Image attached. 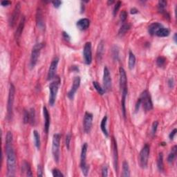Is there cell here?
<instances>
[{"label": "cell", "mask_w": 177, "mask_h": 177, "mask_svg": "<svg viewBox=\"0 0 177 177\" xmlns=\"http://www.w3.org/2000/svg\"><path fill=\"white\" fill-rule=\"evenodd\" d=\"M83 56L85 64L87 65L90 64L92 62V43L90 42H87L85 44L83 49Z\"/></svg>", "instance_id": "30bf717a"}, {"label": "cell", "mask_w": 177, "mask_h": 177, "mask_svg": "<svg viewBox=\"0 0 177 177\" xmlns=\"http://www.w3.org/2000/svg\"><path fill=\"white\" fill-rule=\"evenodd\" d=\"M33 137H34V141H35V145L36 146V147H37L38 149H39V148H40V145H41L40 136H39L38 132H37V130H34L33 131Z\"/></svg>", "instance_id": "f546056e"}, {"label": "cell", "mask_w": 177, "mask_h": 177, "mask_svg": "<svg viewBox=\"0 0 177 177\" xmlns=\"http://www.w3.org/2000/svg\"><path fill=\"white\" fill-rule=\"evenodd\" d=\"M138 11L136 9V8H133L131 9V13L132 14H136V13H138Z\"/></svg>", "instance_id": "681fc988"}, {"label": "cell", "mask_w": 177, "mask_h": 177, "mask_svg": "<svg viewBox=\"0 0 177 177\" xmlns=\"http://www.w3.org/2000/svg\"><path fill=\"white\" fill-rule=\"evenodd\" d=\"M174 39L175 42H176V33L174 34Z\"/></svg>", "instance_id": "f907efd6"}, {"label": "cell", "mask_w": 177, "mask_h": 177, "mask_svg": "<svg viewBox=\"0 0 177 177\" xmlns=\"http://www.w3.org/2000/svg\"><path fill=\"white\" fill-rule=\"evenodd\" d=\"M111 147H112L113 152V167L116 172H118V146L117 142L114 137L112 138V142H111Z\"/></svg>", "instance_id": "5bb4252c"}, {"label": "cell", "mask_w": 177, "mask_h": 177, "mask_svg": "<svg viewBox=\"0 0 177 177\" xmlns=\"http://www.w3.org/2000/svg\"><path fill=\"white\" fill-rule=\"evenodd\" d=\"M170 31L168 28H165V27H162L160 30L156 33V35H157L158 37H168L170 35Z\"/></svg>", "instance_id": "484cf974"}, {"label": "cell", "mask_w": 177, "mask_h": 177, "mask_svg": "<svg viewBox=\"0 0 177 177\" xmlns=\"http://www.w3.org/2000/svg\"><path fill=\"white\" fill-rule=\"evenodd\" d=\"M43 114L44 118V131L46 134H48L50 127V115L46 106L43 107Z\"/></svg>", "instance_id": "ac0fdd59"}, {"label": "cell", "mask_w": 177, "mask_h": 177, "mask_svg": "<svg viewBox=\"0 0 177 177\" xmlns=\"http://www.w3.org/2000/svg\"><path fill=\"white\" fill-rule=\"evenodd\" d=\"M103 86H104V92H109L111 89V78L110 72L107 66L104 68L103 73Z\"/></svg>", "instance_id": "8fae6325"}, {"label": "cell", "mask_w": 177, "mask_h": 177, "mask_svg": "<svg viewBox=\"0 0 177 177\" xmlns=\"http://www.w3.org/2000/svg\"><path fill=\"white\" fill-rule=\"evenodd\" d=\"M92 122H93V115L92 113L89 112H86L84 116L83 121V127L84 131L85 133L89 134L91 132L92 127Z\"/></svg>", "instance_id": "4fadbf2b"}, {"label": "cell", "mask_w": 177, "mask_h": 177, "mask_svg": "<svg viewBox=\"0 0 177 177\" xmlns=\"http://www.w3.org/2000/svg\"><path fill=\"white\" fill-rule=\"evenodd\" d=\"M11 4V1H1V6H8V5H10Z\"/></svg>", "instance_id": "7dc6e473"}, {"label": "cell", "mask_w": 177, "mask_h": 177, "mask_svg": "<svg viewBox=\"0 0 177 177\" xmlns=\"http://www.w3.org/2000/svg\"><path fill=\"white\" fill-rule=\"evenodd\" d=\"M15 86L13 84L10 85L9 93H8V104H7V119L8 121L11 120L13 117V104H14L15 100Z\"/></svg>", "instance_id": "277c9868"}, {"label": "cell", "mask_w": 177, "mask_h": 177, "mask_svg": "<svg viewBox=\"0 0 177 177\" xmlns=\"http://www.w3.org/2000/svg\"><path fill=\"white\" fill-rule=\"evenodd\" d=\"M138 99L140 100V105L142 106L145 111H150L153 109L152 98H151L150 94L148 91L145 90L144 92H142Z\"/></svg>", "instance_id": "5b68a950"}, {"label": "cell", "mask_w": 177, "mask_h": 177, "mask_svg": "<svg viewBox=\"0 0 177 177\" xmlns=\"http://www.w3.org/2000/svg\"><path fill=\"white\" fill-rule=\"evenodd\" d=\"M29 123L31 125L35 124V111L33 108H31L29 111Z\"/></svg>", "instance_id": "4dcf8cb0"}, {"label": "cell", "mask_w": 177, "mask_h": 177, "mask_svg": "<svg viewBox=\"0 0 177 177\" xmlns=\"http://www.w3.org/2000/svg\"><path fill=\"white\" fill-rule=\"evenodd\" d=\"M89 25H90V20L87 18L80 19L76 23L77 27L81 31H85L88 28Z\"/></svg>", "instance_id": "ffe728a7"}, {"label": "cell", "mask_w": 177, "mask_h": 177, "mask_svg": "<svg viewBox=\"0 0 177 177\" xmlns=\"http://www.w3.org/2000/svg\"><path fill=\"white\" fill-rule=\"evenodd\" d=\"M44 44L43 43H37L33 46L32 49L31 56V60H30V66L31 68H33L35 66L36 64L38 61V58L39 56L41 50L44 47Z\"/></svg>", "instance_id": "52a82bcc"}, {"label": "cell", "mask_w": 177, "mask_h": 177, "mask_svg": "<svg viewBox=\"0 0 177 177\" xmlns=\"http://www.w3.org/2000/svg\"><path fill=\"white\" fill-rule=\"evenodd\" d=\"M174 82L173 78H170L169 80H168V86L170 89H172L174 87Z\"/></svg>", "instance_id": "bcb514c9"}, {"label": "cell", "mask_w": 177, "mask_h": 177, "mask_svg": "<svg viewBox=\"0 0 177 177\" xmlns=\"http://www.w3.org/2000/svg\"><path fill=\"white\" fill-rule=\"evenodd\" d=\"M71 134L68 133L67 135L66 136V148L68 149H69L70 148V142H71Z\"/></svg>", "instance_id": "f35d334b"}, {"label": "cell", "mask_w": 177, "mask_h": 177, "mask_svg": "<svg viewBox=\"0 0 177 177\" xmlns=\"http://www.w3.org/2000/svg\"><path fill=\"white\" fill-rule=\"evenodd\" d=\"M158 125H159V123L157 121H154L152 124V134L153 136L155 135L156 130H157Z\"/></svg>", "instance_id": "ab89813d"}, {"label": "cell", "mask_w": 177, "mask_h": 177, "mask_svg": "<svg viewBox=\"0 0 177 177\" xmlns=\"http://www.w3.org/2000/svg\"><path fill=\"white\" fill-rule=\"evenodd\" d=\"M162 27H163V26L161 24L159 23V22H154V23H152V24L149 26L148 28L149 33L151 35H156V33L159 31Z\"/></svg>", "instance_id": "44dd1931"}, {"label": "cell", "mask_w": 177, "mask_h": 177, "mask_svg": "<svg viewBox=\"0 0 177 177\" xmlns=\"http://www.w3.org/2000/svg\"><path fill=\"white\" fill-rule=\"evenodd\" d=\"M20 10H21V5H20V3L18 2V4H16L15 5V7L13 10V14L11 15V20H10V26L11 27H13L16 24V22L18 21L19 16H20Z\"/></svg>", "instance_id": "2e32d148"}, {"label": "cell", "mask_w": 177, "mask_h": 177, "mask_svg": "<svg viewBox=\"0 0 177 177\" xmlns=\"http://www.w3.org/2000/svg\"><path fill=\"white\" fill-rule=\"evenodd\" d=\"M37 176H43V168L41 165H37Z\"/></svg>", "instance_id": "b9f144b4"}, {"label": "cell", "mask_w": 177, "mask_h": 177, "mask_svg": "<svg viewBox=\"0 0 177 177\" xmlns=\"http://www.w3.org/2000/svg\"><path fill=\"white\" fill-rule=\"evenodd\" d=\"M102 176L106 177L108 176V168L106 166H104L102 169Z\"/></svg>", "instance_id": "7bdbcfd3"}, {"label": "cell", "mask_w": 177, "mask_h": 177, "mask_svg": "<svg viewBox=\"0 0 177 177\" xmlns=\"http://www.w3.org/2000/svg\"><path fill=\"white\" fill-rule=\"evenodd\" d=\"M36 22H37V26L38 28L41 30H44L45 29V24H44V17H43L42 12L40 8H38L37 11V14H36Z\"/></svg>", "instance_id": "e0dca14e"}, {"label": "cell", "mask_w": 177, "mask_h": 177, "mask_svg": "<svg viewBox=\"0 0 177 177\" xmlns=\"http://www.w3.org/2000/svg\"><path fill=\"white\" fill-rule=\"evenodd\" d=\"M130 28V25L129 24H123L121 27V28L119 29V31H118V34L120 35H123L126 33L127 31H128Z\"/></svg>", "instance_id": "836d02e7"}, {"label": "cell", "mask_w": 177, "mask_h": 177, "mask_svg": "<svg viewBox=\"0 0 177 177\" xmlns=\"http://www.w3.org/2000/svg\"><path fill=\"white\" fill-rule=\"evenodd\" d=\"M166 62V59L164 58V57H159L156 60V64H157L158 66L159 67H162L165 65Z\"/></svg>", "instance_id": "e575fe53"}, {"label": "cell", "mask_w": 177, "mask_h": 177, "mask_svg": "<svg viewBox=\"0 0 177 177\" xmlns=\"http://www.w3.org/2000/svg\"><path fill=\"white\" fill-rule=\"evenodd\" d=\"M58 63H59V58L56 57V58L53 60L52 62H51V64H50V67L47 75L48 80H53V79H54L57 68H58Z\"/></svg>", "instance_id": "7c38bea8"}, {"label": "cell", "mask_w": 177, "mask_h": 177, "mask_svg": "<svg viewBox=\"0 0 177 177\" xmlns=\"http://www.w3.org/2000/svg\"><path fill=\"white\" fill-rule=\"evenodd\" d=\"M93 85H94V88H95V89L96 91H97V92L100 95V96L104 95V92H104V89H103L102 87L99 85L98 82H96V81H94V82H93Z\"/></svg>", "instance_id": "1f68e13d"}, {"label": "cell", "mask_w": 177, "mask_h": 177, "mask_svg": "<svg viewBox=\"0 0 177 177\" xmlns=\"http://www.w3.org/2000/svg\"><path fill=\"white\" fill-rule=\"evenodd\" d=\"M136 64V57L131 51L129 52V61H128V66L130 70L133 69Z\"/></svg>", "instance_id": "7402d4cb"}, {"label": "cell", "mask_w": 177, "mask_h": 177, "mask_svg": "<svg viewBox=\"0 0 177 177\" xmlns=\"http://www.w3.org/2000/svg\"><path fill=\"white\" fill-rule=\"evenodd\" d=\"M164 165H163V154L162 152L159 154V157L157 159V167L160 172H163L164 169Z\"/></svg>", "instance_id": "f1b7e54d"}, {"label": "cell", "mask_w": 177, "mask_h": 177, "mask_svg": "<svg viewBox=\"0 0 177 177\" xmlns=\"http://www.w3.org/2000/svg\"><path fill=\"white\" fill-rule=\"evenodd\" d=\"M87 149H88L87 143H84L82 147L81 155H80V168H81L82 173H83L85 176H87L89 170V166L87 164V162H86Z\"/></svg>", "instance_id": "ba28073f"}, {"label": "cell", "mask_w": 177, "mask_h": 177, "mask_svg": "<svg viewBox=\"0 0 177 177\" xmlns=\"http://www.w3.org/2000/svg\"><path fill=\"white\" fill-rule=\"evenodd\" d=\"M103 52H104V42L103 41H101L99 43L97 50V58L98 60H101L102 59Z\"/></svg>", "instance_id": "4316f807"}, {"label": "cell", "mask_w": 177, "mask_h": 177, "mask_svg": "<svg viewBox=\"0 0 177 177\" xmlns=\"http://www.w3.org/2000/svg\"><path fill=\"white\" fill-rule=\"evenodd\" d=\"M80 85V78L78 76L75 77V78L73 79V85H72L71 89H70V91L67 94V96L68 98L71 100L73 99L75 93H76L77 90L78 89Z\"/></svg>", "instance_id": "9a60e30c"}, {"label": "cell", "mask_w": 177, "mask_h": 177, "mask_svg": "<svg viewBox=\"0 0 177 177\" xmlns=\"http://www.w3.org/2000/svg\"><path fill=\"white\" fill-rule=\"evenodd\" d=\"M176 132H177V130H176V128H175V129H174V130H173V131L170 134V135H169V138H170V140H173L174 138L175 135H176Z\"/></svg>", "instance_id": "ee69618b"}, {"label": "cell", "mask_w": 177, "mask_h": 177, "mask_svg": "<svg viewBox=\"0 0 177 177\" xmlns=\"http://www.w3.org/2000/svg\"><path fill=\"white\" fill-rule=\"evenodd\" d=\"M121 6V1H117L116 5L114 6V8H113V15H116V14L118 13V10L120 9Z\"/></svg>", "instance_id": "74e56055"}, {"label": "cell", "mask_w": 177, "mask_h": 177, "mask_svg": "<svg viewBox=\"0 0 177 177\" xmlns=\"http://www.w3.org/2000/svg\"><path fill=\"white\" fill-rule=\"evenodd\" d=\"M24 123H29V111H25L24 113Z\"/></svg>", "instance_id": "60d3db41"}, {"label": "cell", "mask_w": 177, "mask_h": 177, "mask_svg": "<svg viewBox=\"0 0 177 177\" xmlns=\"http://www.w3.org/2000/svg\"><path fill=\"white\" fill-rule=\"evenodd\" d=\"M61 136L60 134H56L53 136L52 153L55 161L58 163L60 160V146Z\"/></svg>", "instance_id": "8992f818"}, {"label": "cell", "mask_w": 177, "mask_h": 177, "mask_svg": "<svg viewBox=\"0 0 177 177\" xmlns=\"http://www.w3.org/2000/svg\"><path fill=\"white\" fill-rule=\"evenodd\" d=\"M167 6V1L164 0H161L158 3V10H159V13H163L165 12V8Z\"/></svg>", "instance_id": "d6a6232c"}, {"label": "cell", "mask_w": 177, "mask_h": 177, "mask_svg": "<svg viewBox=\"0 0 177 177\" xmlns=\"http://www.w3.org/2000/svg\"><path fill=\"white\" fill-rule=\"evenodd\" d=\"M52 4H53L55 8H59L62 4V2L60 1H58V0H56V1H52Z\"/></svg>", "instance_id": "f6af8a7d"}, {"label": "cell", "mask_w": 177, "mask_h": 177, "mask_svg": "<svg viewBox=\"0 0 177 177\" xmlns=\"http://www.w3.org/2000/svg\"><path fill=\"white\" fill-rule=\"evenodd\" d=\"M5 150L6 154L8 177H13L15 175L16 170V155L13 147V134L11 132H8L6 136Z\"/></svg>", "instance_id": "6da1fadb"}, {"label": "cell", "mask_w": 177, "mask_h": 177, "mask_svg": "<svg viewBox=\"0 0 177 177\" xmlns=\"http://www.w3.org/2000/svg\"><path fill=\"white\" fill-rule=\"evenodd\" d=\"M150 152V147L148 144H145L139 154V165L142 168H146L148 163V159Z\"/></svg>", "instance_id": "9c48e42d"}, {"label": "cell", "mask_w": 177, "mask_h": 177, "mask_svg": "<svg viewBox=\"0 0 177 177\" xmlns=\"http://www.w3.org/2000/svg\"><path fill=\"white\" fill-rule=\"evenodd\" d=\"M106 122H107V116H104V118H102V121H101L100 128L104 135L106 137H108L109 136V133H108L107 129H106Z\"/></svg>", "instance_id": "603a6c76"}, {"label": "cell", "mask_w": 177, "mask_h": 177, "mask_svg": "<svg viewBox=\"0 0 177 177\" xmlns=\"http://www.w3.org/2000/svg\"><path fill=\"white\" fill-rule=\"evenodd\" d=\"M176 153H177V147L175 145L172 147L171 152L170 153L169 156H168V163H173V161H174L175 158H176Z\"/></svg>", "instance_id": "cb8c5ba5"}, {"label": "cell", "mask_w": 177, "mask_h": 177, "mask_svg": "<svg viewBox=\"0 0 177 177\" xmlns=\"http://www.w3.org/2000/svg\"><path fill=\"white\" fill-rule=\"evenodd\" d=\"M122 176L124 177L130 176V167L127 161H124L123 163V174Z\"/></svg>", "instance_id": "83f0119b"}, {"label": "cell", "mask_w": 177, "mask_h": 177, "mask_svg": "<svg viewBox=\"0 0 177 177\" xmlns=\"http://www.w3.org/2000/svg\"><path fill=\"white\" fill-rule=\"evenodd\" d=\"M108 4H112L113 3V1H108Z\"/></svg>", "instance_id": "816d5d0a"}, {"label": "cell", "mask_w": 177, "mask_h": 177, "mask_svg": "<svg viewBox=\"0 0 177 177\" xmlns=\"http://www.w3.org/2000/svg\"><path fill=\"white\" fill-rule=\"evenodd\" d=\"M53 176L54 177H63L64 176V174L61 172L60 170H59L58 169H53L52 171Z\"/></svg>", "instance_id": "d590c367"}, {"label": "cell", "mask_w": 177, "mask_h": 177, "mask_svg": "<svg viewBox=\"0 0 177 177\" xmlns=\"http://www.w3.org/2000/svg\"><path fill=\"white\" fill-rule=\"evenodd\" d=\"M127 18V13L126 11H122L120 13V19H121L122 22H125V20Z\"/></svg>", "instance_id": "8d00e7d4"}, {"label": "cell", "mask_w": 177, "mask_h": 177, "mask_svg": "<svg viewBox=\"0 0 177 177\" xmlns=\"http://www.w3.org/2000/svg\"><path fill=\"white\" fill-rule=\"evenodd\" d=\"M120 75V88H121L122 93V100L121 105L122 111H123V116H126V109H125V101H126V97L128 93L127 89V78L125 70L123 67H121L119 69Z\"/></svg>", "instance_id": "7a4b0ae2"}, {"label": "cell", "mask_w": 177, "mask_h": 177, "mask_svg": "<svg viewBox=\"0 0 177 177\" xmlns=\"http://www.w3.org/2000/svg\"><path fill=\"white\" fill-rule=\"evenodd\" d=\"M25 25V17L23 16L20 20V24H19L18 28H17L16 31H15V37L16 39V41H18L20 39V37H21L22 32H23L24 30V27Z\"/></svg>", "instance_id": "d6986e66"}, {"label": "cell", "mask_w": 177, "mask_h": 177, "mask_svg": "<svg viewBox=\"0 0 177 177\" xmlns=\"http://www.w3.org/2000/svg\"><path fill=\"white\" fill-rule=\"evenodd\" d=\"M22 172H26V175L28 176H32V172H31V166L30 165H29L28 163L24 161L23 163V165H22Z\"/></svg>", "instance_id": "d4e9b609"}, {"label": "cell", "mask_w": 177, "mask_h": 177, "mask_svg": "<svg viewBox=\"0 0 177 177\" xmlns=\"http://www.w3.org/2000/svg\"><path fill=\"white\" fill-rule=\"evenodd\" d=\"M62 35H63V37H64V38L65 39H67V40H69V39H70V36L68 35V33H66V32H63Z\"/></svg>", "instance_id": "c3c4849f"}, {"label": "cell", "mask_w": 177, "mask_h": 177, "mask_svg": "<svg viewBox=\"0 0 177 177\" xmlns=\"http://www.w3.org/2000/svg\"><path fill=\"white\" fill-rule=\"evenodd\" d=\"M61 80L59 76H56L54 78V80L51 82V83L49 85V104L51 106L54 105L56 102L57 95H58V90H59V87L60 85Z\"/></svg>", "instance_id": "3957f363"}]
</instances>
